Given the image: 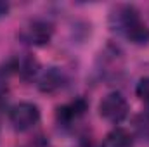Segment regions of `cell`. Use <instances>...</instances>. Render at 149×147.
I'll return each instance as SVG.
<instances>
[{
	"label": "cell",
	"mask_w": 149,
	"mask_h": 147,
	"mask_svg": "<svg viewBox=\"0 0 149 147\" xmlns=\"http://www.w3.org/2000/svg\"><path fill=\"white\" fill-rule=\"evenodd\" d=\"M52 33H54V28H52L50 23L42 21V19H35V21H30L23 28V31L19 33V37H21V40L24 43H28V45H37V47H40V45H45V43L50 42Z\"/></svg>",
	"instance_id": "cell-4"
},
{
	"label": "cell",
	"mask_w": 149,
	"mask_h": 147,
	"mask_svg": "<svg viewBox=\"0 0 149 147\" xmlns=\"http://www.w3.org/2000/svg\"><path fill=\"white\" fill-rule=\"evenodd\" d=\"M9 12V3L7 2H0V17H5Z\"/></svg>",
	"instance_id": "cell-10"
},
{
	"label": "cell",
	"mask_w": 149,
	"mask_h": 147,
	"mask_svg": "<svg viewBox=\"0 0 149 147\" xmlns=\"http://www.w3.org/2000/svg\"><path fill=\"white\" fill-rule=\"evenodd\" d=\"M101 147H134V137L123 128H114L106 135Z\"/></svg>",
	"instance_id": "cell-7"
},
{
	"label": "cell",
	"mask_w": 149,
	"mask_h": 147,
	"mask_svg": "<svg viewBox=\"0 0 149 147\" xmlns=\"http://www.w3.org/2000/svg\"><path fill=\"white\" fill-rule=\"evenodd\" d=\"M99 114L106 121L118 125L128 116V102L120 92H111L106 97H102L99 104Z\"/></svg>",
	"instance_id": "cell-3"
},
{
	"label": "cell",
	"mask_w": 149,
	"mask_h": 147,
	"mask_svg": "<svg viewBox=\"0 0 149 147\" xmlns=\"http://www.w3.org/2000/svg\"><path fill=\"white\" fill-rule=\"evenodd\" d=\"M109 24L113 31L120 33L135 45L149 43V26L141 19V14L134 5L116 7L109 17Z\"/></svg>",
	"instance_id": "cell-1"
},
{
	"label": "cell",
	"mask_w": 149,
	"mask_h": 147,
	"mask_svg": "<svg viewBox=\"0 0 149 147\" xmlns=\"http://www.w3.org/2000/svg\"><path fill=\"white\" fill-rule=\"evenodd\" d=\"M87 107L88 106H87L85 99H76L70 104H64V106L57 107V119H59V123L70 125V123L76 121L78 118H81L85 114Z\"/></svg>",
	"instance_id": "cell-5"
},
{
	"label": "cell",
	"mask_w": 149,
	"mask_h": 147,
	"mask_svg": "<svg viewBox=\"0 0 149 147\" xmlns=\"http://www.w3.org/2000/svg\"><path fill=\"white\" fill-rule=\"evenodd\" d=\"M9 121L16 132H28L40 121V109L33 102H19L9 111Z\"/></svg>",
	"instance_id": "cell-2"
},
{
	"label": "cell",
	"mask_w": 149,
	"mask_h": 147,
	"mask_svg": "<svg viewBox=\"0 0 149 147\" xmlns=\"http://www.w3.org/2000/svg\"><path fill=\"white\" fill-rule=\"evenodd\" d=\"M135 94H137V97H139L142 102H146V104H148V107H149V76L142 78V80L137 83Z\"/></svg>",
	"instance_id": "cell-8"
},
{
	"label": "cell",
	"mask_w": 149,
	"mask_h": 147,
	"mask_svg": "<svg viewBox=\"0 0 149 147\" xmlns=\"http://www.w3.org/2000/svg\"><path fill=\"white\" fill-rule=\"evenodd\" d=\"M37 76L38 88L42 92H54V90L61 88L64 83V76L57 68H47L43 71H38Z\"/></svg>",
	"instance_id": "cell-6"
},
{
	"label": "cell",
	"mask_w": 149,
	"mask_h": 147,
	"mask_svg": "<svg viewBox=\"0 0 149 147\" xmlns=\"http://www.w3.org/2000/svg\"><path fill=\"white\" fill-rule=\"evenodd\" d=\"M23 147H49V144H47V140L43 139V137H38L35 142H31V144H26V146Z\"/></svg>",
	"instance_id": "cell-9"
}]
</instances>
